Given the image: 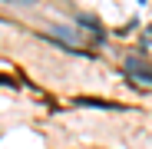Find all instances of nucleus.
Here are the masks:
<instances>
[{"mask_svg":"<svg viewBox=\"0 0 152 149\" xmlns=\"http://www.w3.org/2000/svg\"><path fill=\"white\" fill-rule=\"evenodd\" d=\"M126 73H129L132 80H139L142 86H152V70H139L136 60H126Z\"/></svg>","mask_w":152,"mask_h":149,"instance_id":"nucleus-1","label":"nucleus"},{"mask_svg":"<svg viewBox=\"0 0 152 149\" xmlns=\"http://www.w3.org/2000/svg\"><path fill=\"white\" fill-rule=\"evenodd\" d=\"M7 4H20V7H33L37 0H7Z\"/></svg>","mask_w":152,"mask_h":149,"instance_id":"nucleus-2","label":"nucleus"}]
</instances>
